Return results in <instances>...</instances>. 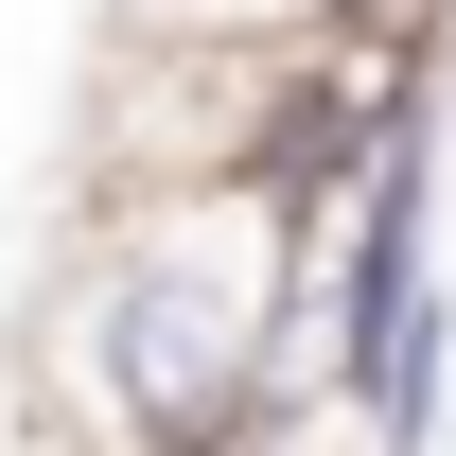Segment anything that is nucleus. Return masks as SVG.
<instances>
[{
	"mask_svg": "<svg viewBox=\"0 0 456 456\" xmlns=\"http://www.w3.org/2000/svg\"><path fill=\"white\" fill-rule=\"evenodd\" d=\"M53 369L106 456H281L298 403V281L228 193H123L53 298Z\"/></svg>",
	"mask_w": 456,
	"mask_h": 456,
	"instance_id": "nucleus-1",
	"label": "nucleus"
},
{
	"mask_svg": "<svg viewBox=\"0 0 456 456\" xmlns=\"http://www.w3.org/2000/svg\"><path fill=\"white\" fill-rule=\"evenodd\" d=\"M298 18H316V53L403 70V53H439V18H456V0H298Z\"/></svg>",
	"mask_w": 456,
	"mask_h": 456,
	"instance_id": "nucleus-2",
	"label": "nucleus"
}]
</instances>
